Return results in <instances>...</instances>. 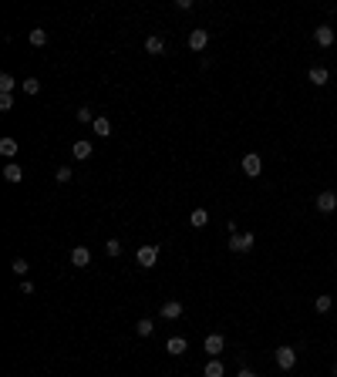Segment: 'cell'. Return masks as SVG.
Instances as JSON below:
<instances>
[{"label":"cell","instance_id":"obj_1","mask_svg":"<svg viewBox=\"0 0 337 377\" xmlns=\"http://www.w3.org/2000/svg\"><path fill=\"white\" fill-rule=\"evenodd\" d=\"M155 259H159V246H138L135 263L142 266V270H152V266H155Z\"/></svg>","mask_w":337,"mask_h":377},{"label":"cell","instance_id":"obj_2","mask_svg":"<svg viewBox=\"0 0 337 377\" xmlns=\"http://www.w3.org/2000/svg\"><path fill=\"white\" fill-rule=\"evenodd\" d=\"M277 367L293 370L297 367V350H293V347H277Z\"/></svg>","mask_w":337,"mask_h":377},{"label":"cell","instance_id":"obj_3","mask_svg":"<svg viewBox=\"0 0 337 377\" xmlns=\"http://www.w3.org/2000/svg\"><path fill=\"white\" fill-rule=\"evenodd\" d=\"M253 233H236L233 239H229V253H249L253 249Z\"/></svg>","mask_w":337,"mask_h":377},{"label":"cell","instance_id":"obj_4","mask_svg":"<svg viewBox=\"0 0 337 377\" xmlns=\"http://www.w3.org/2000/svg\"><path fill=\"white\" fill-rule=\"evenodd\" d=\"M243 172H246V175H253V179H257L260 172H263V159H260L257 152H246V155H243Z\"/></svg>","mask_w":337,"mask_h":377},{"label":"cell","instance_id":"obj_5","mask_svg":"<svg viewBox=\"0 0 337 377\" xmlns=\"http://www.w3.org/2000/svg\"><path fill=\"white\" fill-rule=\"evenodd\" d=\"M202 347H206L209 357H219V353H223V347H226V340H223V334H206Z\"/></svg>","mask_w":337,"mask_h":377},{"label":"cell","instance_id":"obj_6","mask_svg":"<svg viewBox=\"0 0 337 377\" xmlns=\"http://www.w3.org/2000/svg\"><path fill=\"white\" fill-rule=\"evenodd\" d=\"M334 209H337V192H330V189L317 192V212H334Z\"/></svg>","mask_w":337,"mask_h":377},{"label":"cell","instance_id":"obj_7","mask_svg":"<svg viewBox=\"0 0 337 377\" xmlns=\"http://www.w3.org/2000/svg\"><path fill=\"white\" fill-rule=\"evenodd\" d=\"M206 44H209V31H206V27H196V31L189 34V48H193V51H206Z\"/></svg>","mask_w":337,"mask_h":377},{"label":"cell","instance_id":"obj_8","mask_svg":"<svg viewBox=\"0 0 337 377\" xmlns=\"http://www.w3.org/2000/svg\"><path fill=\"white\" fill-rule=\"evenodd\" d=\"M165 350L172 353V357H182V353L189 350V344H185V337H168L165 340Z\"/></svg>","mask_w":337,"mask_h":377},{"label":"cell","instance_id":"obj_9","mask_svg":"<svg viewBox=\"0 0 337 377\" xmlns=\"http://www.w3.org/2000/svg\"><path fill=\"white\" fill-rule=\"evenodd\" d=\"M313 40H317V48H330V44H334V27H317V31H313Z\"/></svg>","mask_w":337,"mask_h":377},{"label":"cell","instance_id":"obj_10","mask_svg":"<svg viewBox=\"0 0 337 377\" xmlns=\"http://www.w3.org/2000/svg\"><path fill=\"white\" fill-rule=\"evenodd\" d=\"M71 155H74L78 162H85V159L91 155V142H88V138H78V142L71 145Z\"/></svg>","mask_w":337,"mask_h":377},{"label":"cell","instance_id":"obj_11","mask_svg":"<svg viewBox=\"0 0 337 377\" xmlns=\"http://www.w3.org/2000/svg\"><path fill=\"white\" fill-rule=\"evenodd\" d=\"M71 263L74 266H88L91 263V249L88 246H74L71 249Z\"/></svg>","mask_w":337,"mask_h":377},{"label":"cell","instance_id":"obj_12","mask_svg":"<svg viewBox=\"0 0 337 377\" xmlns=\"http://www.w3.org/2000/svg\"><path fill=\"white\" fill-rule=\"evenodd\" d=\"M179 317H182V303L168 300V303L162 306V320H179Z\"/></svg>","mask_w":337,"mask_h":377},{"label":"cell","instance_id":"obj_13","mask_svg":"<svg viewBox=\"0 0 337 377\" xmlns=\"http://www.w3.org/2000/svg\"><path fill=\"white\" fill-rule=\"evenodd\" d=\"M91 128H95V135H101V138H108L112 135V121L104 118V115H98L95 121H91Z\"/></svg>","mask_w":337,"mask_h":377},{"label":"cell","instance_id":"obj_14","mask_svg":"<svg viewBox=\"0 0 337 377\" xmlns=\"http://www.w3.org/2000/svg\"><path fill=\"white\" fill-rule=\"evenodd\" d=\"M307 78H310L313 84L321 88V84H327V81H330V74H327V68H321V64H317V68H310V71H307Z\"/></svg>","mask_w":337,"mask_h":377},{"label":"cell","instance_id":"obj_15","mask_svg":"<svg viewBox=\"0 0 337 377\" xmlns=\"http://www.w3.org/2000/svg\"><path fill=\"white\" fill-rule=\"evenodd\" d=\"M4 179H7V182H20V179H24V169H20L17 162H7V165H4Z\"/></svg>","mask_w":337,"mask_h":377},{"label":"cell","instance_id":"obj_16","mask_svg":"<svg viewBox=\"0 0 337 377\" xmlns=\"http://www.w3.org/2000/svg\"><path fill=\"white\" fill-rule=\"evenodd\" d=\"M223 374H226V367L216 361V357H209V361H206V370H202V377H223Z\"/></svg>","mask_w":337,"mask_h":377},{"label":"cell","instance_id":"obj_17","mask_svg":"<svg viewBox=\"0 0 337 377\" xmlns=\"http://www.w3.org/2000/svg\"><path fill=\"white\" fill-rule=\"evenodd\" d=\"M145 51H149V54H162V51H165V40H162L159 34H152V37H145Z\"/></svg>","mask_w":337,"mask_h":377},{"label":"cell","instance_id":"obj_18","mask_svg":"<svg viewBox=\"0 0 337 377\" xmlns=\"http://www.w3.org/2000/svg\"><path fill=\"white\" fill-rule=\"evenodd\" d=\"M14 88H17V78L14 74H0V95H14Z\"/></svg>","mask_w":337,"mask_h":377},{"label":"cell","instance_id":"obj_19","mask_svg":"<svg viewBox=\"0 0 337 377\" xmlns=\"http://www.w3.org/2000/svg\"><path fill=\"white\" fill-rule=\"evenodd\" d=\"M0 155H4V159H14L17 155V138H0Z\"/></svg>","mask_w":337,"mask_h":377},{"label":"cell","instance_id":"obj_20","mask_svg":"<svg viewBox=\"0 0 337 377\" xmlns=\"http://www.w3.org/2000/svg\"><path fill=\"white\" fill-rule=\"evenodd\" d=\"M152 330H155V320H152V317H142V320L135 323V334H138V337H149Z\"/></svg>","mask_w":337,"mask_h":377},{"label":"cell","instance_id":"obj_21","mask_svg":"<svg viewBox=\"0 0 337 377\" xmlns=\"http://www.w3.org/2000/svg\"><path fill=\"white\" fill-rule=\"evenodd\" d=\"M189 223H193L196 229H202V226L209 223V212H206V209H193V216H189Z\"/></svg>","mask_w":337,"mask_h":377},{"label":"cell","instance_id":"obj_22","mask_svg":"<svg viewBox=\"0 0 337 377\" xmlns=\"http://www.w3.org/2000/svg\"><path fill=\"white\" fill-rule=\"evenodd\" d=\"M20 91H24V95H37V91H40V81L37 78H24V81H20Z\"/></svg>","mask_w":337,"mask_h":377},{"label":"cell","instance_id":"obj_23","mask_svg":"<svg viewBox=\"0 0 337 377\" xmlns=\"http://www.w3.org/2000/svg\"><path fill=\"white\" fill-rule=\"evenodd\" d=\"M31 44H34V48H44V44H48V31H44V27H34V31H31Z\"/></svg>","mask_w":337,"mask_h":377},{"label":"cell","instance_id":"obj_24","mask_svg":"<svg viewBox=\"0 0 337 377\" xmlns=\"http://www.w3.org/2000/svg\"><path fill=\"white\" fill-rule=\"evenodd\" d=\"M10 270H14L17 276H27V270H31V266H27V259H20V256H17L14 263H10Z\"/></svg>","mask_w":337,"mask_h":377},{"label":"cell","instance_id":"obj_25","mask_svg":"<svg viewBox=\"0 0 337 377\" xmlns=\"http://www.w3.org/2000/svg\"><path fill=\"white\" fill-rule=\"evenodd\" d=\"M104 253H108V256H121V242L118 239H108V242H104Z\"/></svg>","mask_w":337,"mask_h":377},{"label":"cell","instance_id":"obj_26","mask_svg":"<svg viewBox=\"0 0 337 377\" xmlns=\"http://www.w3.org/2000/svg\"><path fill=\"white\" fill-rule=\"evenodd\" d=\"M330 303H334L330 297H317V303H313V306H317V313H327V310H330Z\"/></svg>","mask_w":337,"mask_h":377},{"label":"cell","instance_id":"obj_27","mask_svg":"<svg viewBox=\"0 0 337 377\" xmlns=\"http://www.w3.org/2000/svg\"><path fill=\"white\" fill-rule=\"evenodd\" d=\"M71 175H74V172L68 169V165H61V169H57V175H54V179H57V182H71Z\"/></svg>","mask_w":337,"mask_h":377},{"label":"cell","instance_id":"obj_28","mask_svg":"<svg viewBox=\"0 0 337 377\" xmlns=\"http://www.w3.org/2000/svg\"><path fill=\"white\" fill-rule=\"evenodd\" d=\"M14 108V95H0V112H10Z\"/></svg>","mask_w":337,"mask_h":377},{"label":"cell","instance_id":"obj_29","mask_svg":"<svg viewBox=\"0 0 337 377\" xmlns=\"http://www.w3.org/2000/svg\"><path fill=\"white\" fill-rule=\"evenodd\" d=\"M78 121H85V125H88V121H95V115H91V108H78Z\"/></svg>","mask_w":337,"mask_h":377},{"label":"cell","instance_id":"obj_30","mask_svg":"<svg viewBox=\"0 0 337 377\" xmlns=\"http://www.w3.org/2000/svg\"><path fill=\"white\" fill-rule=\"evenodd\" d=\"M176 10H193V0H176Z\"/></svg>","mask_w":337,"mask_h":377},{"label":"cell","instance_id":"obj_31","mask_svg":"<svg viewBox=\"0 0 337 377\" xmlns=\"http://www.w3.org/2000/svg\"><path fill=\"white\" fill-rule=\"evenodd\" d=\"M236 377H257V374H253L249 367H240V374H236Z\"/></svg>","mask_w":337,"mask_h":377},{"label":"cell","instance_id":"obj_32","mask_svg":"<svg viewBox=\"0 0 337 377\" xmlns=\"http://www.w3.org/2000/svg\"><path fill=\"white\" fill-rule=\"evenodd\" d=\"M334 377H337V364H334Z\"/></svg>","mask_w":337,"mask_h":377}]
</instances>
